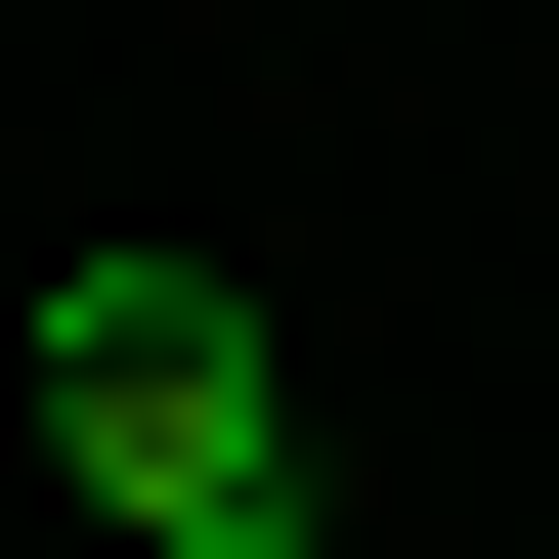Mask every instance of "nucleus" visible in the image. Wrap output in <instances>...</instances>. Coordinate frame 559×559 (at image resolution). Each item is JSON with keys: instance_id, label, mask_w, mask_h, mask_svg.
Instances as JSON below:
<instances>
[{"instance_id": "f257e3e1", "label": "nucleus", "mask_w": 559, "mask_h": 559, "mask_svg": "<svg viewBox=\"0 0 559 559\" xmlns=\"http://www.w3.org/2000/svg\"><path fill=\"white\" fill-rule=\"evenodd\" d=\"M44 474H86V516H173V474H301V345H259V259H44Z\"/></svg>"}, {"instance_id": "f03ea898", "label": "nucleus", "mask_w": 559, "mask_h": 559, "mask_svg": "<svg viewBox=\"0 0 559 559\" xmlns=\"http://www.w3.org/2000/svg\"><path fill=\"white\" fill-rule=\"evenodd\" d=\"M130 559H345V474H173V516H130Z\"/></svg>"}]
</instances>
